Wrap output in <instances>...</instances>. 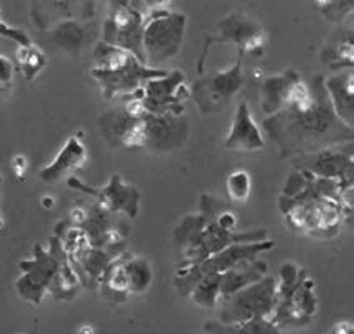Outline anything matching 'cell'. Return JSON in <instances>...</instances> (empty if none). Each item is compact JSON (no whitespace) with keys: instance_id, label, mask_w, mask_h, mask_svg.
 <instances>
[{"instance_id":"obj_1","label":"cell","mask_w":354,"mask_h":334,"mask_svg":"<svg viewBox=\"0 0 354 334\" xmlns=\"http://www.w3.org/2000/svg\"><path fill=\"white\" fill-rule=\"evenodd\" d=\"M308 84V95L290 104L262 122L264 133L277 145L280 157L290 160L330 147L353 143V127L336 117L325 89V76L315 75Z\"/></svg>"},{"instance_id":"obj_2","label":"cell","mask_w":354,"mask_h":334,"mask_svg":"<svg viewBox=\"0 0 354 334\" xmlns=\"http://www.w3.org/2000/svg\"><path fill=\"white\" fill-rule=\"evenodd\" d=\"M269 239L266 229L230 232L211 223L200 212L185 216L174 231L175 249L178 254L176 267H192L226 247L245 242H262Z\"/></svg>"},{"instance_id":"obj_3","label":"cell","mask_w":354,"mask_h":334,"mask_svg":"<svg viewBox=\"0 0 354 334\" xmlns=\"http://www.w3.org/2000/svg\"><path fill=\"white\" fill-rule=\"evenodd\" d=\"M142 46L145 64L153 69H163L165 64L180 53L187 33L188 17L170 8V3L145 6Z\"/></svg>"},{"instance_id":"obj_4","label":"cell","mask_w":354,"mask_h":334,"mask_svg":"<svg viewBox=\"0 0 354 334\" xmlns=\"http://www.w3.org/2000/svg\"><path fill=\"white\" fill-rule=\"evenodd\" d=\"M279 210L292 231L318 239L333 237L351 218L333 199L300 194L297 198H279Z\"/></svg>"},{"instance_id":"obj_5","label":"cell","mask_w":354,"mask_h":334,"mask_svg":"<svg viewBox=\"0 0 354 334\" xmlns=\"http://www.w3.org/2000/svg\"><path fill=\"white\" fill-rule=\"evenodd\" d=\"M64 260L66 254L56 236L50 239L48 249L35 244L32 257L20 260L19 263L21 275L15 281V288L20 297L33 305H41L46 295H50Z\"/></svg>"},{"instance_id":"obj_6","label":"cell","mask_w":354,"mask_h":334,"mask_svg":"<svg viewBox=\"0 0 354 334\" xmlns=\"http://www.w3.org/2000/svg\"><path fill=\"white\" fill-rule=\"evenodd\" d=\"M275 247L272 239L262 242H245V244H234L226 247L221 252L211 255L203 262L192 267H176L175 270V288L181 297L188 298L189 292L195 288L198 281L208 275H223L231 268L239 266L241 262L250 259H259V255L269 252Z\"/></svg>"},{"instance_id":"obj_7","label":"cell","mask_w":354,"mask_h":334,"mask_svg":"<svg viewBox=\"0 0 354 334\" xmlns=\"http://www.w3.org/2000/svg\"><path fill=\"white\" fill-rule=\"evenodd\" d=\"M277 305V277L266 275L248 288L241 290L218 303V321L237 324L252 319H269Z\"/></svg>"},{"instance_id":"obj_8","label":"cell","mask_w":354,"mask_h":334,"mask_svg":"<svg viewBox=\"0 0 354 334\" xmlns=\"http://www.w3.org/2000/svg\"><path fill=\"white\" fill-rule=\"evenodd\" d=\"M218 32L216 35H206L205 46H203V53L200 56V68L198 71L203 73V63L208 58L211 46L216 43H231L237 46V51L243 55L262 56L264 55L267 40V32L259 21L248 14L243 12H234L224 17L223 20L218 21L216 25Z\"/></svg>"},{"instance_id":"obj_9","label":"cell","mask_w":354,"mask_h":334,"mask_svg":"<svg viewBox=\"0 0 354 334\" xmlns=\"http://www.w3.org/2000/svg\"><path fill=\"white\" fill-rule=\"evenodd\" d=\"M244 55L237 51L236 63L224 71L200 77L189 88V95L203 115L221 111L234 95L244 88L245 76L243 69Z\"/></svg>"},{"instance_id":"obj_10","label":"cell","mask_w":354,"mask_h":334,"mask_svg":"<svg viewBox=\"0 0 354 334\" xmlns=\"http://www.w3.org/2000/svg\"><path fill=\"white\" fill-rule=\"evenodd\" d=\"M142 32H144V15H142L139 7L129 2L111 3L109 15H107L104 27H102L101 41L122 48L145 64Z\"/></svg>"},{"instance_id":"obj_11","label":"cell","mask_w":354,"mask_h":334,"mask_svg":"<svg viewBox=\"0 0 354 334\" xmlns=\"http://www.w3.org/2000/svg\"><path fill=\"white\" fill-rule=\"evenodd\" d=\"M132 98L139 99L149 114L165 115L185 114V104L192 95L187 76L181 71H168L167 76L149 81L144 88L137 89Z\"/></svg>"},{"instance_id":"obj_12","label":"cell","mask_w":354,"mask_h":334,"mask_svg":"<svg viewBox=\"0 0 354 334\" xmlns=\"http://www.w3.org/2000/svg\"><path fill=\"white\" fill-rule=\"evenodd\" d=\"M318 311V297L315 293V284L306 270L301 273L300 280L288 293L277 298V305L272 311L269 321L275 328L299 329L310 324Z\"/></svg>"},{"instance_id":"obj_13","label":"cell","mask_w":354,"mask_h":334,"mask_svg":"<svg viewBox=\"0 0 354 334\" xmlns=\"http://www.w3.org/2000/svg\"><path fill=\"white\" fill-rule=\"evenodd\" d=\"M353 143L349 147H330L310 154H301L292 157L288 162L292 170L306 171L317 178H326V180H338L344 185H353L354 171V157Z\"/></svg>"},{"instance_id":"obj_14","label":"cell","mask_w":354,"mask_h":334,"mask_svg":"<svg viewBox=\"0 0 354 334\" xmlns=\"http://www.w3.org/2000/svg\"><path fill=\"white\" fill-rule=\"evenodd\" d=\"M142 149L150 154H170L183 149L189 137V122L185 114H147L142 119Z\"/></svg>"},{"instance_id":"obj_15","label":"cell","mask_w":354,"mask_h":334,"mask_svg":"<svg viewBox=\"0 0 354 334\" xmlns=\"http://www.w3.org/2000/svg\"><path fill=\"white\" fill-rule=\"evenodd\" d=\"M70 188L83 191L96 199V205L111 214H124L127 218L136 219L140 210V191L136 186L124 181V178L115 173L102 188H93L77 180L76 176L68 178Z\"/></svg>"},{"instance_id":"obj_16","label":"cell","mask_w":354,"mask_h":334,"mask_svg":"<svg viewBox=\"0 0 354 334\" xmlns=\"http://www.w3.org/2000/svg\"><path fill=\"white\" fill-rule=\"evenodd\" d=\"M165 69H153L140 63L136 56H132L131 62L124 64L122 68L112 69V71H102V69H91V76L101 86L102 94L106 99L129 98L137 89L144 88L149 81L158 80L167 76Z\"/></svg>"},{"instance_id":"obj_17","label":"cell","mask_w":354,"mask_h":334,"mask_svg":"<svg viewBox=\"0 0 354 334\" xmlns=\"http://www.w3.org/2000/svg\"><path fill=\"white\" fill-rule=\"evenodd\" d=\"M144 119V117H142ZM142 119L129 115L124 107H114L99 117V130L102 137L114 149L140 150L142 149Z\"/></svg>"},{"instance_id":"obj_18","label":"cell","mask_w":354,"mask_h":334,"mask_svg":"<svg viewBox=\"0 0 354 334\" xmlns=\"http://www.w3.org/2000/svg\"><path fill=\"white\" fill-rule=\"evenodd\" d=\"M264 147V133L254 120L249 102L244 99L237 104L231 130L224 138V149L231 151H259Z\"/></svg>"},{"instance_id":"obj_19","label":"cell","mask_w":354,"mask_h":334,"mask_svg":"<svg viewBox=\"0 0 354 334\" xmlns=\"http://www.w3.org/2000/svg\"><path fill=\"white\" fill-rule=\"evenodd\" d=\"M86 162H88V149L83 142V136L77 132L64 142L53 162L41 168L40 178L45 183H55L64 176L71 178L73 173L80 171Z\"/></svg>"},{"instance_id":"obj_20","label":"cell","mask_w":354,"mask_h":334,"mask_svg":"<svg viewBox=\"0 0 354 334\" xmlns=\"http://www.w3.org/2000/svg\"><path fill=\"white\" fill-rule=\"evenodd\" d=\"M300 81L301 77L295 69H285L280 75L266 77L261 86L262 112L270 117L287 109L293 101V94H295Z\"/></svg>"},{"instance_id":"obj_21","label":"cell","mask_w":354,"mask_h":334,"mask_svg":"<svg viewBox=\"0 0 354 334\" xmlns=\"http://www.w3.org/2000/svg\"><path fill=\"white\" fill-rule=\"evenodd\" d=\"M325 89L338 119L348 127L354 120V71L344 69L325 77Z\"/></svg>"},{"instance_id":"obj_22","label":"cell","mask_w":354,"mask_h":334,"mask_svg":"<svg viewBox=\"0 0 354 334\" xmlns=\"http://www.w3.org/2000/svg\"><path fill=\"white\" fill-rule=\"evenodd\" d=\"M48 40L58 46L59 50L66 51L70 55H80L89 41L93 40L94 32L89 25L81 24V21L68 19L56 24L53 28L46 33Z\"/></svg>"},{"instance_id":"obj_23","label":"cell","mask_w":354,"mask_h":334,"mask_svg":"<svg viewBox=\"0 0 354 334\" xmlns=\"http://www.w3.org/2000/svg\"><path fill=\"white\" fill-rule=\"evenodd\" d=\"M266 275H269V266H267L266 260L250 259L241 262L239 266L223 273L221 288H219L221 298H227L241 292V290L248 288V286L264 279Z\"/></svg>"},{"instance_id":"obj_24","label":"cell","mask_w":354,"mask_h":334,"mask_svg":"<svg viewBox=\"0 0 354 334\" xmlns=\"http://www.w3.org/2000/svg\"><path fill=\"white\" fill-rule=\"evenodd\" d=\"M198 212L224 231L236 232L239 228V216H237L236 207L230 201L214 198L211 194H201Z\"/></svg>"},{"instance_id":"obj_25","label":"cell","mask_w":354,"mask_h":334,"mask_svg":"<svg viewBox=\"0 0 354 334\" xmlns=\"http://www.w3.org/2000/svg\"><path fill=\"white\" fill-rule=\"evenodd\" d=\"M122 267L129 281L131 295H142L153 284V267L145 257L139 255H122Z\"/></svg>"},{"instance_id":"obj_26","label":"cell","mask_w":354,"mask_h":334,"mask_svg":"<svg viewBox=\"0 0 354 334\" xmlns=\"http://www.w3.org/2000/svg\"><path fill=\"white\" fill-rule=\"evenodd\" d=\"M322 63H325L331 71H344L354 66V45L353 30H349L336 41H328L322 50Z\"/></svg>"},{"instance_id":"obj_27","label":"cell","mask_w":354,"mask_h":334,"mask_svg":"<svg viewBox=\"0 0 354 334\" xmlns=\"http://www.w3.org/2000/svg\"><path fill=\"white\" fill-rule=\"evenodd\" d=\"M122 255L112 263L111 268L104 275V279H102L101 285H99L102 293H104V297L112 303H122L131 297V292H129V281L122 267Z\"/></svg>"},{"instance_id":"obj_28","label":"cell","mask_w":354,"mask_h":334,"mask_svg":"<svg viewBox=\"0 0 354 334\" xmlns=\"http://www.w3.org/2000/svg\"><path fill=\"white\" fill-rule=\"evenodd\" d=\"M203 333L208 334H280L269 319H252L237 324H223L219 321H208L203 326Z\"/></svg>"},{"instance_id":"obj_29","label":"cell","mask_w":354,"mask_h":334,"mask_svg":"<svg viewBox=\"0 0 354 334\" xmlns=\"http://www.w3.org/2000/svg\"><path fill=\"white\" fill-rule=\"evenodd\" d=\"M221 279L223 275H208L205 279L198 281L195 288L188 295V300L193 305L205 308V310H214L218 306L219 300H221Z\"/></svg>"},{"instance_id":"obj_30","label":"cell","mask_w":354,"mask_h":334,"mask_svg":"<svg viewBox=\"0 0 354 334\" xmlns=\"http://www.w3.org/2000/svg\"><path fill=\"white\" fill-rule=\"evenodd\" d=\"M46 55L43 53L41 48H38L35 43L30 46L17 48V66H19L21 76L27 81H33L40 73L45 69Z\"/></svg>"},{"instance_id":"obj_31","label":"cell","mask_w":354,"mask_h":334,"mask_svg":"<svg viewBox=\"0 0 354 334\" xmlns=\"http://www.w3.org/2000/svg\"><path fill=\"white\" fill-rule=\"evenodd\" d=\"M132 56L133 55L122 50V48L107 45L104 41H97L93 53L94 68L102 69V71H112V69L122 68L124 64H127Z\"/></svg>"},{"instance_id":"obj_32","label":"cell","mask_w":354,"mask_h":334,"mask_svg":"<svg viewBox=\"0 0 354 334\" xmlns=\"http://www.w3.org/2000/svg\"><path fill=\"white\" fill-rule=\"evenodd\" d=\"M252 191V178L249 171L236 170L226 178V193L230 203H245Z\"/></svg>"},{"instance_id":"obj_33","label":"cell","mask_w":354,"mask_h":334,"mask_svg":"<svg viewBox=\"0 0 354 334\" xmlns=\"http://www.w3.org/2000/svg\"><path fill=\"white\" fill-rule=\"evenodd\" d=\"M319 12L325 19L331 21H341L353 14V2H318Z\"/></svg>"},{"instance_id":"obj_34","label":"cell","mask_w":354,"mask_h":334,"mask_svg":"<svg viewBox=\"0 0 354 334\" xmlns=\"http://www.w3.org/2000/svg\"><path fill=\"white\" fill-rule=\"evenodd\" d=\"M0 37L6 38V40L14 41L17 46L33 45L32 38L28 37L27 32H24L21 28H17V27H12V25H8L7 21L2 20V17H0Z\"/></svg>"},{"instance_id":"obj_35","label":"cell","mask_w":354,"mask_h":334,"mask_svg":"<svg viewBox=\"0 0 354 334\" xmlns=\"http://www.w3.org/2000/svg\"><path fill=\"white\" fill-rule=\"evenodd\" d=\"M15 66L7 56L0 55V91H3L14 80Z\"/></svg>"},{"instance_id":"obj_36","label":"cell","mask_w":354,"mask_h":334,"mask_svg":"<svg viewBox=\"0 0 354 334\" xmlns=\"http://www.w3.org/2000/svg\"><path fill=\"white\" fill-rule=\"evenodd\" d=\"M28 162L24 155H17V157L12 158V171L17 178H24L25 173H27Z\"/></svg>"},{"instance_id":"obj_37","label":"cell","mask_w":354,"mask_h":334,"mask_svg":"<svg viewBox=\"0 0 354 334\" xmlns=\"http://www.w3.org/2000/svg\"><path fill=\"white\" fill-rule=\"evenodd\" d=\"M330 334H354V326L351 321H338L333 326V329H331Z\"/></svg>"},{"instance_id":"obj_38","label":"cell","mask_w":354,"mask_h":334,"mask_svg":"<svg viewBox=\"0 0 354 334\" xmlns=\"http://www.w3.org/2000/svg\"><path fill=\"white\" fill-rule=\"evenodd\" d=\"M77 334H96V328L91 323H84L81 324L80 329H77Z\"/></svg>"},{"instance_id":"obj_39","label":"cell","mask_w":354,"mask_h":334,"mask_svg":"<svg viewBox=\"0 0 354 334\" xmlns=\"http://www.w3.org/2000/svg\"><path fill=\"white\" fill-rule=\"evenodd\" d=\"M41 205H43V206H45V207H48V210H50V207L55 205L53 198H50V196H45V198H43V199H41Z\"/></svg>"},{"instance_id":"obj_40","label":"cell","mask_w":354,"mask_h":334,"mask_svg":"<svg viewBox=\"0 0 354 334\" xmlns=\"http://www.w3.org/2000/svg\"><path fill=\"white\" fill-rule=\"evenodd\" d=\"M0 185H2V176H0Z\"/></svg>"},{"instance_id":"obj_41","label":"cell","mask_w":354,"mask_h":334,"mask_svg":"<svg viewBox=\"0 0 354 334\" xmlns=\"http://www.w3.org/2000/svg\"><path fill=\"white\" fill-rule=\"evenodd\" d=\"M200 334H208V333H200Z\"/></svg>"}]
</instances>
